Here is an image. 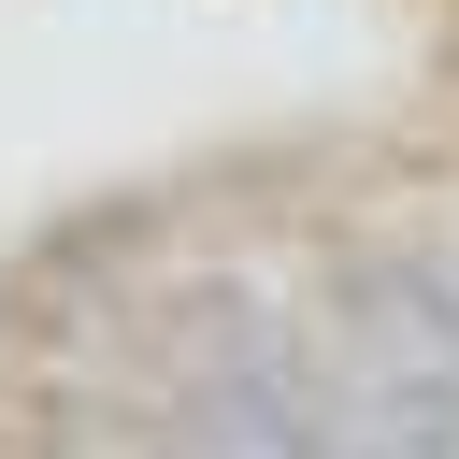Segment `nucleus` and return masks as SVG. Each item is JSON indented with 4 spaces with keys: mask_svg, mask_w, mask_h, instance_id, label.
I'll return each instance as SVG.
<instances>
[]
</instances>
